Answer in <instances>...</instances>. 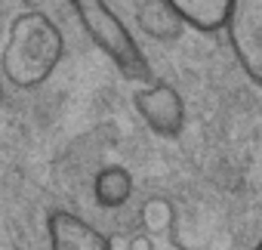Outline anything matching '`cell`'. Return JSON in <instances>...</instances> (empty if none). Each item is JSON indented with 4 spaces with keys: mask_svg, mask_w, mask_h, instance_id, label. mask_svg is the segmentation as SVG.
<instances>
[{
    "mask_svg": "<svg viewBox=\"0 0 262 250\" xmlns=\"http://www.w3.org/2000/svg\"><path fill=\"white\" fill-rule=\"evenodd\" d=\"M59 59H62V34L47 16L28 13L13 25V37L4 59L10 80L34 87L56 68Z\"/></svg>",
    "mask_w": 262,
    "mask_h": 250,
    "instance_id": "1",
    "label": "cell"
},
{
    "mask_svg": "<svg viewBox=\"0 0 262 250\" xmlns=\"http://www.w3.org/2000/svg\"><path fill=\"white\" fill-rule=\"evenodd\" d=\"M71 7L77 10L86 34L99 44V50L129 80H148L151 77V65H148L145 53L139 50V44L133 40V34L126 31V25L108 10L105 0H71Z\"/></svg>",
    "mask_w": 262,
    "mask_h": 250,
    "instance_id": "2",
    "label": "cell"
},
{
    "mask_svg": "<svg viewBox=\"0 0 262 250\" xmlns=\"http://www.w3.org/2000/svg\"><path fill=\"white\" fill-rule=\"evenodd\" d=\"M225 34L241 71L262 87V0H231Z\"/></svg>",
    "mask_w": 262,
    "mask_h": 250,
    "instance_id": "3",
    "label": "cell"
},
{
    "mask_svg": "<svg viewBox=\"0 0 262 250\" xmlns=\"http://www.w3.org/2000/svg\"><path fill=\"white\" fill-rule=\"evenodd\" d=\"M133 105H136L139 117L148 123V130H155L158 136L173 139L185 127V102H182L179 90L170 87V84H164V80L136 90Z\"/></svg>",
    "mask_w": 262,
    "mask_h": 250,
    "instance_id": "4",
    "label": "cell"
},
{
    "mask_svg": "<svg viewBox=\"0 0 262 250\" xmlns=\"http://www.w3.org/2000/svg\"><path fill=\"white\" fill-rule=\"evenodd\" d=\"M50 250H114L111 238L86 219L56 210L50 216Z\"/></svg>",
    "mask_w": 262,
    "mask_h": 250,
    "instance_id": "5",
    "label": "cell"
},
{
    "mask_svg": "<svg viewBox=\"0 0 262 250\" xmlns=\"http://www.w3.org/2000/svg\"><path fill=\"white\" fill-rule=\"evenodd\" d=\"M176 10V16L182 19V25L201 31V34H216L222 31L231 0H167Z\"/></svg>",
    "mask_w": 262,
    "mask_h": 250,
    "instance_id": "6",
    "label": "cell"
},
{
    "mask_svg": "<svg viewBox=\"0 0 262 250\" xmlns=\"http://www.w3.org/2000/svg\"><path fill=\"white\" fill-rule=\"evenodd\" d=\"M133 7H136L139 28L155 40H176L185 28L167 0H133Z\"/></svg>",
    "mask_w": 262,
    "mask_h": 250,
    "instance_id": "7",
    "label": "cell"
},
{
    "mask_svg": "<svg viewBox=\"0 0 262 250\" xmlns=\"http://www.w3.org/2000/svg\"><path fill=\"white\" fill-rule=\"evenodd\" d=\"M96 201L108 210L114 207H123L129 201V195H133V176H129L123 167H105L99 176H96Z\"/></svg>",
    "mask_w": 262,
    "mask_h": 250,
    "instance_id": "8",
    "label": "cell"
},
{
    "mask_svg": "<svg viewBox=\"0 0 262 250\" xmlns=\"http://www.w3.org/2000/svg\"><path fill=\"white\" fill-rule=\"evenodd\" d=\"M139 222L145 228V235L151 238H167L173 222H176V207L167 198H148L139 210Z\"/></svg>",
    "mask_w": 262,
    "mask_h": 250,
    "instance_id": "9",
    "label": "cell"
},
{
    "mask_svg": "<svg viewBox=\"0 0 262 250\" xmlns=\"http://www.w3.org/2000/svg\"><path fill=\"white\" fill-rule=\"evenodd\" d=\"M155 250H182V247H179L173 238H164V241H158V247H155Z\"/></svg>",
    "mask_w": 262,
    "mask_h": 250,
    "instance_id": "10",
    "label": "cell"
},
{
    "mask_svg": "<svg viewBox=\"0 0 262 250\" xmlns=\"http://www.w3.org/2000/svg\"><path fill=\"white\" fill-rule=\"evenodd\" d=\"M253 250H262V241H259V244H256V247H253Z\"/></svg>",
    "mask_w": 262,
    "mask_h": 250,
    "instance_id": "11",
    "label": "cell"
}]
</instances>
